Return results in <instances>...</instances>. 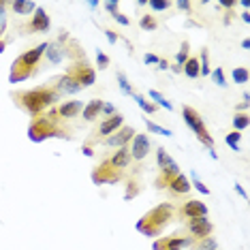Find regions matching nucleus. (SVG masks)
Here are the masks:
<instances>
[{
    "label": "nucleus",
    "instance_id": "nucleus-10",
    "mask_svg": "<svg viewBox=\"0 0 250 250\" xmlns=\"http://www.w3.org/2000/svg\"><path fill=\"white\" fill-rule=\"evenodd\" d=\"M71 77H75L77 79V83L79 86H90V83H94V71L90 69V66L86 64H82V66H77L75 71H71Z\"/></svg>",
    "mask_w": 250,
    "mask_h": 250
},
{
    "label": "nucleus",
    "instance_id": "nucleus-9",
    "mask_svg": "<svg viewBox=\"0 0 250 250\" xmlns=\"http://www.w3.org/2000/svg\"><path fill=\"white\" fill-rule=\"evenodd\" d=\"M192 240H184V237H167L154 244V250H182L186 246H190Z\"/></svg>",
    "mask_w": 250,
    "mask_h": 250
},
{
    "label": "nucleus",
    "instance_id": "nucleus-23",
    "mask_svg": "<svg viewBox=\"0 0 250 250\" xmlns=\"http://www.w3.org/2000/svg\"><path fill=\"white\" fill-rule=\"evenodd\" d=\"M133 99L137 101V105H139V107H141V109H144L146 113H152V111H154V105H152V103H147V101L144 99V96H139V94H133Z\"/></svg>",
    "mask_w": 250,
    "mask_h": 250
},
{
    "label": "nucleus",
    "instance_id": "nucleus-14",
    "mask_svg": "<svg viewBox=\"0 0 250 250\" xmlns=\"http://www.w3.org/2000/svg\"><path fill=\"white\" fill-rule=\"evenodd\" d=\"M120 126H122V116H113L107 122L101 124L99 133L101 135H111V133H116V128H120Z\"/></svg>",
    "mask_w": 250,
    "mask_h": 250
},
{
    "label": "nucleus",
    "instance_id": "nucleus-6",
    "mask_svg": "<svg viewBox=\"0 0 250 250\" xmlns=\"http://www.w3.org/2000/svg\"><path fill=\"white\" fill-rule=\"evenodd\" d=\"M158 167L163 169V178H167V182L178 175V165L165 150H158Z\"/></svg>",
    "mask_w": 250,
    "mask_h": 250
},
{
    "label": "nucleus",
    "instance_id": "nucleus-17",
    "mask_svg": "<svg viewBox=\"0 0 250 250\" xmlns=\"http://www.w3.org/2000/svg\"><path fill=\"white\" fill-rule=\"evenodd\" d=\"M169 186H171V190L173 192H188L190 190V182L184 178V175H175V178L169 182Z\"/></svg>",
    "mask_w": 250,
    "mask_h": 250
},
{
    "label": "nucleus",
    "instance_id": "nucleus-22",
    "mask_svg": "<svg viewBox=\"0 0 250 250\" xmlns=\"http://www.w3.org/2000/svg\"><path fill=\"white\" fill-rule=\"evenodd\" d=\"M62 52H64V49L56 47V45H47V56H49V60H52L54 64H58V62L62 60Z\"/></svg>",
    "mask_w": 250,
    "mask_h": 250
},
{
    "label": "nucleus",
    "instance_id": "nucleus-21",
    "mask_svg": "<svg viewBox=\"0 0 250 250\" xmlns=\"http://www.w3.org/2000/svg\"><path fill=\"white\" fill-rule=\"evenodd\" d=\"M184 73H186V75H188L190 79H197V77H199V73H201V71H199V62H197L195 58L188 60V62L184 64Z\"/></svg>",
    "mask_w": 250,
    "mask_h": 250
},
{
    "label": "nucleus",
    "instance_id": "nucleus-36",
    "mask_svg": "<svg viewBox=\"0 0 250 250\" xmlns=\"http://www.w3.org/2000/svg\"><path fill=\"white\" fill-rule=\"evenodd\" d=\"M192 178H195V175H192ZM195 186H197V190H201V192H203V195H208V192H209L208 186H203V184H201V182H199L197 178H195Z\"/></svg>",
    "mask_w": 250,
    "mask_h": 250
},
{
    "label": "nucleus",
    "instance_id": "nucleus-41",
    "mask_svg": "<svg viewBox=\"0 0 250 250\" xmlns=\"http://www.w3.org/2000/svg\"><path fill=\"white\" fill-rule=\"evenodd\" d=\"M113 18H116L118 21H120V24H122V26H128V20H126V18H124V15H122V13H116V15H113Z\"/></svg>",
    "mask_w": 250,
    "mask_h": 250
},
{
    "label": "nucleus",
    "instance_id": "nucleus-15",
    "mask_svg": "<svg viewBox=\"0 0 250 250\" xmlns=\"http://www.w3.org/2000/svg\"><path fill=\"white\" fill-rule=\"evenodd\" d=\"M32 28L39 32H45L49 28V18H47V13H45L43 9H39L37 13H35V20H32Z\"/></svg>",
    "mask_w": 250,
    "mask_h": 250
},
{
    "label": "nucleus",
    "instance_id": "nucleus-44",
    "mask_svg": "<svg viewBox=\"0 0 250 250\" xmlns=\"http://www.w3.org/2000/svg\"><path fill=\"white\" fill-rule=\"evenodd\" d=\"M220 4H223V7H231V4H235V2H233V0H223Z\"/></svg>",
    "mask_w": 250,
    "mask_h": 250
},
{
    "label": "nucleus",
    "instance_id": "nucleus-40",
    "mask_svg": "<svg viewBox=\"0 0 250 250\" xmlns=\"http://www.w3.org/2000/svg\"><path fill=\"white\" fill-rule=\"evenodd\" d=\"M105 37H107V41H109L111 45H113V43H116V41H118V37H116V35H113V32H111V30H105Z\"/></svg>",
    "mask_w": 250,
    "mask_h": 250
},
{
    "label": "nucleus",
    "instance_id": "nucleus-1",
    "mask_svg": "<svg viewBox=\"0 0 250 250\" xmlns=\"http://www.w3.org/2000/svg\"><path fill=\"white\" fill-rule=\"evenodd\" d=\"M20 99V105L28 109L30 113H39L43 107L52 105L54 101H58V94L54 90H45V88H39V90H32V92H20L18 94Z\"/></svg>",
    "mask_w": 250,
    "mask_h": 250
},
{
    "label": "nucleus",
    "instance_id": "nucleus-47",
    "mask_svg": "<svg viewBox=\"0 0 250 250\" xmlns=\"http://www.w3.org/2000/svg\"><path fill=\"white\" fill-rule=\"evenodd\" d=\"M0 52H4V45L2 43H0Z\"/></svg>",
    "mask_w": 250,
    "mask_h": 250
},
{
    "label": "nucleus",
    "instance_id": "nucleus-3",
    "mask_svg": "<svg viewBox=\"0 0 250 250\" xmlns=\"http://www.w3.org/2000/svg\"><path fill=\"white\" fill-rule=\"evenodd\" d=\"M184 120H186V124L195 130L197 133V137L203 141L206 146H212L214 144V139L209 137V133L206 130V126H203V122H201V118H199V113L192 109V107H184Z\"/></svg>",
    "mask_w": 250,
    "mask_h": 250
},
{
    "label": "nucleus",
    "instance_id": "nucleus-27",
    "mask_svg": "<svg viewBox=\"0 0 250 250\" xmlns=\"http://www.w3.org/2000/svg\"><path fill=\"white\" fill-rule=\"evenodd\" d=\"M150 9H154V11H165V9H169V4L171 2H167V0H150Z\"/></svg>",
    "mask_w": 250,
    "mask_h": 250
},
{
    "label": "nucleus",
    "instance_id": "nucleus-30",
    "mask_svg": "<svg viewBox=\"0 0 250 250\" xmlns=\"http://www.w3.org/2000/svg\"><path fill=\"white\" fill-rule=\"evenodd\" d=\"M146 124H147V128H150V133H158V135H171V130H167V128H161L158 124H152L150 120H146Z\"/></svg>",
    "mask_w": 250,
    "mask_h": 250
},
{
    "label": "nucleus",
    "instance_id": "nucleus-13",
    "mask_svg": "<svg viewBox=\"0 0 250 250\" xmlns=\"http://www.w3.org/2000/svg\"><path fill=\"white\" fill-rule=\"evenodd\" d=\"M133 135H135V130L126 126V128H122L120 133H116V137H109V139H107V144H109V146H118V147H122L128 139H133Z\"/></svg>",
    "mask_w": 250,
    "mask_h": 250
},
{
    "label": "nucleus",
    "instance_id": "nucleus-8",
    "mask_svg": "<svg viewBox=\"0 0 250 250\" xmlns=\"http://www.w3.org/2000/svg\"><path fill=\"white\" fill-rule=\"evenodd\" d=\"M188 229H190V233H192L195 237H201V240H203V237H208L209 233H212L214 227H212V223H209L206 216H201V218H192V220H190Z\"/></svg>",
    "mask_w": 250,
    "mask_h": 250
},
{
    "label": "nucleus",
    "instance_id": "nucleus-12",
    "mask_svg": "<svg viewBox=\"0 0 250 250\" xmlns=\"http://www.w3.org/2000/svg\"><path fill=\"white\" fill-rule=\"evenodd\" d=\"M128 161H130V152L126 150V147H120V150H118L116 154L111 156L109 165H111L113 169H124L128 165Z\"/></svg>",
    "mask_w": 250,
    "mask_h": 250
},
{
    "label": "nucleus",
    "instance_id": "nucleus-33",
    "mask_svg": "<svg viewBox=\"0 0 250 250\" xmlns=\"http://www.w3.org/2000/svg\"><path fill=\"white\" fill-rule=\"evenodd\" d=\"M118 82H120V88H122V92H124V94H133V90H130L128 82H126V77H124L122 73H120V75H118Z\"/></svg>",
    "mask_w": 250,
    "mask_h": 250
},
{
    "label": "nucleus",
    "instance_id": "nucleus-32",
    "mask_svg": "<svg viewBox=\"0 0 250 250\" xmlns=\"http://www.w3.org/2000/svg\"><path fill=\"white\" fill-rule=\"evenodd\" d=\"M233 126L235 128H246L248 126V116H235L233 118Z\"/></svg>",
    "mask_w": 250,
    "mask_h": 250
},
{
    "label": "nucleus",
    "instance_id": "nucleus-39",
    "mask_svg": "<svg viewBox=\"0 0 250 250\" xmlns=\"http://www.w3.org/2000/svg\"><path fill=\"white\" fill-rule=\"evenodd\" d=\"M199 71H203V73H209V66H208V52H203V66Z\"/></svg>",
    "mask_w": 250,
    "mask_h": 250
},
{
    "label": "nucleus",
    "instance_id": "nucleus-46",
    "mask_svg": "<svg viewBox=\"0 0 250 250\" xmlns=\"http://www.w3.org/2000/svg\"><path fill=\"white\" fill-rule=\"evenodd\" d=\"M178 7H180V9H188L190 4H188V2H178Z\"/></svg>",
    "mask_w": 250,
    "mask_h": 250
},
{
    "label": "nucleus",
    "instance_id": "nucleus-45",
    "mask_svg": "<svg viewBox=\"0 0 250 250\" xmlns=\"http://www.w3.org/2000/svg\"><path fill=\"white\" fill-rule=\"evenodd\" d=\"M158 69H167V62H165V60H158Z\"/></svg>",
    "mask_w": 250,
    "mask_h": 250
},
{
    "label": "nucleus",
    "instance_id": "nucleus-18",
    "mask_svg": "<svg viewBox=\"0 0 250 250\" xmlns=\"http://www.w3.org/2000/svg\"><path fill=\"white\" fill-rule=\"evenodd\" d=\"M101 107H103V103H101L99 99L90 101V103L86 105V109H83V118H86V120H94V118H96V113L101 111Z\"/></svg>",
    "mask_w": 250,
    "mask_h": 250
},
{
    "label": "nucleus",
    "instance_id": "nucleus-19",
    "mask_svg": "<svg viewBox=\"0 0 250 250\" xmlns=\"http://www.w3.org/2000/svg\"><path fill=\"white\" fill-rule=\"evenodd\" d=\"M60 90H62V92H77V90H82V86L77 83L75 77L69 75V77H64V79L60 82Z\"/></svg>",
    "mask_w": 250,
    "mask_h": 250
},
{
    "label": "nucleus",
    "instance_id": "nucleus-42",
    "mask_svg": "<svg viewBox=\"0 0 250 250\" xmlns=\"http://www.w3.org/2000/svg\"><path fill=\"white\" fill-rule=\"evenodd\" d=\"M101 109H103L105 113H113V105H103Z\"/></svg>",
    "mask_w": 250,
    "mask_h": 250
},
{
    "label": "nucleus",
    "instance_id": "nucleus-20",
    "mask_svg": "<svg viewBox=\"0 0 250 250\" xmlns=\"http://www.w3.org/2000/svg\"><path fill=\"white\" fill-rule=\"evenodd\" d=\"M32 9H35V2H30V0H15L13 2V11L15 13H20V15L30 13Z\"/></svg>",
    "mask_w": 250,
    "mask_h": 250
},
{
    "label": "nucleus",
    "instance_id": "nucleus-4",
    "mask_svg": "<svg viewBox=\"0 0 250 250\" xmlns=\"http://www.w3.org/2000/svg\"><path fill=\"white\" fill-rule=\"evenodd\" d=\"M30 139H35V141H41L45 137H52V135H58V130L54 128V124L49 122V120H37L35 124L30 126Z\"/></svg>",
    "mask_w": 250,
    "mask_h": 250
},
{
    "label": "nucleus",
    "instance_id": "nucleus-5",
    "mask_svg": "<svg viewBox=\"0 0 250 250\" xmlns=\"http://www.w3.org/2000/svg\"><path fill=\"white\" fill-rule=\"evenodd\" d=\"M45 49H47V45H39L37 49H32V52H28V54H24V56H20L18 62H15V66H13V71L24 69V66H26V71L30 73V66H35V64H37L39 58L43 56Z\"/></svg>",
    "mask_w": 250,
    "mask_h": 250
},
{
    "label": "nucleus",
    "instance_id": "nucleus-16",
    "mask_svg": "<svg viewBox=\"0 0 250 250\" xmlns=\"http://www.w3.org/2000/svg\"><path fill=\"white\" fill-rule=\"evenodd\" d=\"M79 111H82V103H79V101H69V103H64L60 107L62 118H75Z\"/></svg>",
    "mask_w": 250,
    "mask_h": 250
},
{
    "label": "nucleus",
    "instance_id": "nucleus-35",
    "mask_svg": "<svg viewBox=\"0 0 250 250\" xmlns=\"http://www.w3.org/2000/svg\"><path fill=\"white\" fill-rule=\"evenodd\" d=\"M96 60H99V64H101V69H105L107 64H109V58L103 54V52H96Z\"/></svg>",
    "mask_w": 250,
    "mask_h": 250
},
{
    "label": "nucleus",
    "instance_id": "nucleus-11",
    "mask_svg": "<svg viewBox=\"0 0 250 250\" xmlns=\"http://www.w3.org/2000/svg\"><path fill=\"white\" fill-rule=\"evenodd\" d=\"M182 214L188 216V218H201V216L208 214V208L203 206V203H199V201H190V203H186V206L182 208Z\"/></svg>",
    "mask_w": 250,
    "mask_h": 250
},
{
    "label": "nucleus",
    "instance_id": "nucleus-28",
    "mask_svg": "<svg viewBox=\"0 0 250 250\" xmlns=\"http://www.w3.org/2000/svg\"><path fill=\"white\" fill-rule=\"evenodd\" d=\"M240 137H242L240 133H229V135H227V146H229L231 150L237 152V141H240Z\"/></svg>",
    "mask_w": 250,
    "mask_h": 250
},
{
    "label": "nucleus",
    "instance_id": "nucleus-34",
    "mask_svg": "<svg viewBox=\"0 0 250 250\" xmlns=\"http://www.w3.org/2000/svg\"><path fill=\"white\" fill-rule=\"evenodd\" d=\"M186 56H188V45L184 43V47H182V52H180L178 56H175V60H178V66H180V64H184V62H186Z\"/></svg>",
    "mask_w": 250,
    "mask_h": 250
},
{
    "label": "nucleus",
    "instance_id": "nucleus-2",
    "mask_svg": "<svg viewBox=\"0 0 250 250\" xmlns=\"http://www.w3.org/2000/svg\"><path fill=\"white\" fill-rule=\"evenodd\" d=\"M169 218H171V206H158L141 220L137 225V229L141 233H146V235H156V233H161L163 227L169 223Z\"/></svg>",
    "mask_w": 250,
    "mask_h": 250
},
{
    "label": "nucleus",
    "instance_id": "nucleus-31",
    "mask_svg": "<svg viewBox=\"0 0 250 250\" xmlns=\"http://www.w3.org/2000/svg\"><path fill=\"white\" fill-rule=\"evenodd\" d=\"M212 79H214V82L216 83H218V86H227V82H225V73H223V69H216L214 73H212Z\"/></svg>",
    "mask_w": 250,
    "mask_h": 250
},
{
    "label": "nucleus",
    "instance_id": "nucleus-26",
    "mask_svg": "<svg viewBox=\"0 0 250 250\" xmlns=\"http://www.w3.org/2000/svg\"><path fill=\"white\" fill-rule=\"evenodd\" d=\"M233 79H235V83H246L248 82V71L246 69H235L233 71Z\"/></svg>",
    "mask_w": 250,
    "mask_h": 250
},
{
    "label": "nucleus",
    "instance_id": "nucleus-37",
    "mask_svg": "<svg viewBox=\"0 0 250 250\" xmlns=\"http://www.w3.org/2000/svg\"><path fill=\"white\" fill-rule=\"evenodd\" d=\"M105 9L109 11V13L116 15V13H118V2H105Z\"/></svg>",
    "mask_w": 250,
    "mask_h": 250
},
{
    "label": "nucleus",
    "instance_id": "nucleus-38",
    "mask_svg": "<svg viewBox=\"0 0 250 250\" xmlns=\"http://www.w3.org/2000/svg\"><path fill=\"white\" fill-rule=\"evenodd\" d=\"M144 62H146V64H154V62H158V58H156V56H152V54H146Z\"/></svg>",
    "mask_w": 250,
    "mask_h": 250
},
{
    "label": "nucleus",
    "instance_id": "nucleus-29",
    "mask_svg": "<svg viewBox=\"0 0 250 250\" xmlns=\"http://www.w3.org/2000/svg\"><path fill=\"white\" fill-rule=\"evenodd\" d=\"M150 99H154L161 107H167V109H171V103H167V101H165V96H163V94H158L156 90H152V92H150Z\"/></svg>",
    "mask_w": 250,
    "mask_h": 250
},
{
    "label": "nucleus",
    "instance_id": "nucleus-24",
    "mask_svg": "<svg viewBox=\"0 0 250 250\" xmlns=\"http://www.w3.org/2000/svg\"><path fill=\"white\" fill-rule=\"evenodd\" d=\"M158 24H156V20L152 18V15H144V18H141V28H144V30H154Z\"/></svg>",
    "mask_w": 250,
    "mask_h": 250
},
{
    "label": "nucleus",
    "instance_id": "nucleus-25",
    "mask_svg": "<svg viewBox=\"0 0 250 250\" xmlns=\"http://www.w3.org/2000/svg\"><path fill=\"white\" fill-rule=\"evenodd\" d=\"M197 250H216V240L214 237H203L201 244L197 246Z\"/></svg>",
    "mask_w": 250,
    "mask_h": 250
},
{
    "label": "nucleus",
    "instance_id": "nucleus-43",
    "mask_svg": "<svg viewBox=\"0 0 250 250\" xmlns=\"http://www.w3.org/2000/svg\"><path fill=\"white\" fill-rule=\"evenodd\" d=\"M235 190H237V192H240V195H242L244 199H246V190H244V188H242V186H235Z\"/></svg>",
    "mask_w": 250,
    "mask_h": 250
},
{
    "label": "nucleus",
    "instance_id": "nucleus-7",
    "mask_svg": "<svg viewBox=\"0 0 250 250\" xmlns=\"http://www.w3.org/2000/svg\"><path fill=\"white\" fill-rule=\"evenodd\" d=\"M130 152V156L133 158H137V161H141L147 152H150V139L146 137V135H141V133H135V137H133V150H128Z\"/></svg>",
    "mask_w": 250,
    "mask_h": 250
}]
</instances>
